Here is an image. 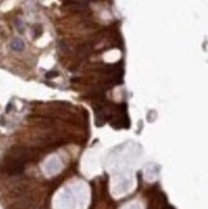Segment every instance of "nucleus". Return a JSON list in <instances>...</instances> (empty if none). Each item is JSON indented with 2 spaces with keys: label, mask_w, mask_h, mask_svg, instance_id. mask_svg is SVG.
I'll use <instances>...</instances> for the list:
<instances>
[{
  "label": "nucleus",
  "mask_w": 208,
  "mask_h": 209,
  "mask_svg": "<svg viewBox=\"0 0 208 209\" xmlns=\"http://www.w3.org/2000/svg\"><path fill=\"white\" fill-rule=\"evenodd\" d=\"M23 169H24V162L13 159L8 164V167H6V172L9 175H19V173L23 172Z\"/></svg>",
  "instance_id": "1"
},
{
  "label": "nucleus",
  "mask_w": 208,
  "mask_h": 209,
  "mask_svg": "<svg viewBox=\"0 0 208 209\" xmlns=\"http://www.w3.org/2000/svg\"><path fill=\"white\" fill-rule=\"evenodd\" d=\"M10 48L14 51H22L24 49V42H23V40H21L19 37H16L10 42Z\"/></svg>",
  "instance_id": "2"
},
{
  "label": "nucleus",
  "mask_w": 208,
  "mask_h": 209,
  "mask_svg": "<svg viewBox=\"0 0 208 209\" xmlns=\"http://www.w3.org/2000/svg\"><path fill=\"white\" fill-rule=\"evenodd\" d=\"M58 74L59 73L57 72V71H50V72L46 73V78H53V77H57Z\"/></svg>",
  "instance_id": "3"
},
{
  "label": "nucleus",
  "mask_w": 208,
  "mask_h": 209,
  "mask_svg": "<svg viewBox=\"0 0 208 209\" xmlns=\"http://www.w3.org/2000/svg\"><path fill=\"white\" fill-rule=\"evenodd\" d=\"M166 209H175V208H172V207H167V208H166Z\"/></svg>",
  "instance_id": "4"
}]
</instances>
